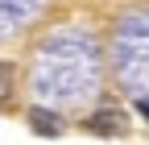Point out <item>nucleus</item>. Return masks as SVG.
Returning a JSON list of instances; mask_svg holds the SVG:
<instances>
[{
    "label": "nucleus",
    "instance_id": "f257e3e1",
    "mask_svg": "<svg viewBox=\"0 0 149 145\" xmlns=\"http://www.w3.org/2000/svg\"><path fill=\"white\" fill-rule=\"evenodd\" d=\"M87 129L95 133V137H116V133L124 129V116H120V112H95V116L87 120Z\"/></svg>",
    "mask_w": 149,
    "mask_h": 145
},
{
    "label": "nucleus",
    "instance_id": "f03ea898",
    "mask_svg": "<svg viewBox=\"0 0 149 145\" xmlns=\"http://www.w3.org/2000/svg\"><path fill=\"white\" fill-rule=\"evenodd\" d=\"M29 124H33V133H42V137H58L62 133V120L54 116V112H42V108L29 112Z\"/></svg>",
    "mask_w": 149,
    "mask_h": 145
},
{
    "label": "nucleus",
    "instance_id": "7ed1b4c3",
    "mask_svg": "<svg viewBox=\"0 0 149 145\" xmlns=\"http://www.w3.org/2000/svg\"><path fill=\"white\" fill-rule=\"evenodd\" d=\"M8 91H13V66L0 62V100H8Z\"/></svg>",
    "mask_w": 149,
    "mask_h": 145
},
{
    "label": "nucleus",
    "instance_id": "20e7f679",
    "mask_svg": "<svg viewBox=\"0 0 149 145\" xmlns=\"http://www.w3.org/2000/svg\"><path fill=\"white\" fill-rule=\"evenodd\" d=\"M141 116H149V100H141Z\"/></svg>",
    "mask_w": 149,
    "mask_h": 145
}]
</instances>
